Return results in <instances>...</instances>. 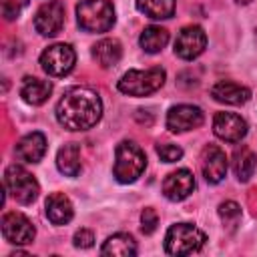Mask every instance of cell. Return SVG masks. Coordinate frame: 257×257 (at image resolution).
<instances>
[{
    "label": "cell",
    "mask_w": 257,
    "mask_h": 257,
    "mask_svg": "<svg viewBox=\"0 0 257 257\" xmlns=\"http://www.w3.org/2000/svg\"><path fill=\"white\" fill-rule=\"evenodd\" d=\"M102 116V100L88 86L68 88L56 104V120L66 131H88Z\"/></svg>",
    "instance_id": "cell-1"
},
{
    "label": "cell",
    "mask_w": 257,
    "mask_h": 257,
    "mask_svg": "<svg viewBox=\"0 0 257 257\" xmlns=\"http://www.w3.org/2000/svg\"><path fill=\"white\" fill-rule=\"evenodd\" d=\"M147 167L145 151L133 141H120L114 149V179L122 185L135 183Z\"/></svg>",
    "instance_id": "cell-2"
},
{
    "label": "cell",
    "mask_w": 257,
    "mask_h": 257,
    "mask_svg": "<svg viewBox=\"0 0 257 257\" xmlns=\"http://www.w3.org/2000/svg\"><path fill=\"white\" fill-rule=\"evenodd\" d=\"M76 20L86 32H108L114 24V8L108 0H80L76 6Z\"/></svg>",
    "instance_id": "cell-3"
},
{
    "label": "cell",
    "mask_w": 257,
    "mask_h": 257,
    "mask_svg": "<svg viewBox=\"0 0 257 257\" xmlns=\"http://www.w3.org/2000/svg\"><path fill=\"white\" fill-rule=\"evenodd\" d=\"M207 241L205 233L191 223L171 225L165 235V251L169 255H191L197 253Z\"/></svg>",
    "instance_id": "cell-4"
},
{
    "label": "cell",
    "mask_w": 257,
    "mask_h": 257,
    "mask_svg": "<svg viewBox=\"0 0 257 257\" xmlns=\"http://www.w3.org/2000/svg\"><path fill=\"white\" fill-rule=\"evenodd\" d=\"M165 70L163 68H149V70H128L118 80V90L128 96H147L159 90L165 84Z\"/></svg>",
    "instance_id": "cell-5"
},
{
    "label": "cell",
    "mask_w": 257,
    "mask_h": 257,
    "mask_svg": "<svg viewBox=\"0 0 257 257\" xmlns=\"http://www.w3.org/2000/svg\"><path fill=\"white\" fill-rule=\"evenodd\" d=\"M4 187H6V193L16 203H22V205H30L32 201H36L40 193L38 181L20 165H10L4 171Z\"/></svg>",
    "instance_id": "cell-6"
},
{
    "label": "cell",
    "mask_w": 257,
    "mask_h": 257,
    "mask_svg": "<svg viewBox=\"0 0 257 257\" xmlns=\"http://www.w3.org/2000/svg\"><path fill=\"white\" fill-rule=\"evenodd\" d=\"M74 62H76L74 48L70 44H64V42L52 44L40 54V66L48 76L68 74L74 68Z\"/></svg>",
    "instance_id": "cell-7"
},
{
    "label": "cell",
    "mask_w": 257,
    "mask_h": 257,
    "mask_svg": "<svg viewBox=\"0 0 257 257\" xmlns=\"http://www.w3.org/2000/svg\"><path fill=\"white\" fill-rule=\"evenodd\" d=\"M0 229H2V235L8 243L12 245H26V243H32L34 235H36V229L34 225L28 221V217H24L22 213H4L2 217V223H0Z\"/></svg>",
    "instance_id": "cell-8"
},
{
    "label": "cell",
    "mask_w": 257,
    "mask_h": 257,
    "mask_svg": "<svg viewBox=\"0 0 257 257\" xmlns=\"http://www.w3.org/2000/svg\"><path fill=\"white\" fill-rule=\"evenodd\" d=\"M64 26V6L58 0L44 2L34 16V28L42 36H56Z\"/></svg>",
    "instance_id": "cell-9"
},
{
    "label": "cell",
    "mask_w": 257,
    "mask_h": 257,
    "mask_svg": "<svg viewBox=\"0 0 257 257\" xmlns=\"http://www.w3.org/2000/svg\"><path fill=\"white\" fill-rule=\"evenodd\" d=\"M207 46V36L203 32L201 26H185L181 28V32L177 34V40H175V54L183 60H193L197 58Z\"/></svg>",
    "instance_id": "cell-10"
},
{
    "label": "cell",
    "mask_w": 257,
    "mask_h": 257,
    "mask_svg": "<svg viewBox=\"0 0 257 257\" xmlns=\"http://www.w3.org/2000/svg\"><path fill=\"white\" fill-rule=\"evenodd\" d=\"M203 120H205L203 110L193 104H177L171 106L167 112V128L171 133H187L199 128Z\"/></svg>",
    "instance_id": "cell-11"
},
{
    "label": "cell",
    "mask_w": 257,
    "mask_h": 257,
    "mask_svg": "<svg viewBox=\"0 0 257 257\" xmlns=\"http://www.w3.org/2000/svg\"><path fill=\"white\" fill-rule=\"evenodd\" d=\"M213 133L227 143H239L247 135V122L235 112H217L213 118Z\"/></svg>",
    "instance_id": "cell-12"
},
{
    "label": "cell",
    "mask_w": 257,
    "mask_h": 257,
    "mask_svg": "<svg viewBox=\"0 0 257 257\" xmlns=\"http://www.w3.org/2000/svg\"><path fill=\"white\" fill-rule=\"evenodd\" d=\"M195 189V177L189 169H177L163 181V195L169 201H183Z\"/></svg>",
    "instance_id": "cell-13"
},
{
    "label": "cell",
    "mask_w": 257,
    "mask_h": 257,
    "mask_svg": "<svg viewBox=\"0 0 257 257\" xmlns=\"http://www.w3.org/2000/svg\"><path fill=\"white\" fill-rule=\"evenodd\" d=\"M201 171H203V177H205L207 183H211V185L221 183L223 177L227 175V157H225V153L219 147L209 145L203 151V157H201Z\"/></svg>",
    "instance_id": "cell-14"
},
{
    "label": "cell",
    "mask_w": 257,
    "mask_h": 257,
    "mask_svg": "<svg viewBox=\"0 0 257 257\" xmlns=\"http://www.w3.org/2000/svg\"><path fill=\"white\" fill-rule=\"evenodd\" d=\"M46 153V139L42 133L34 131L24 135L16 145V157L24 163H38Z\"/></svg>",
    "instance_id": "cell-15"
},
{
    "label": "cell",
    "mask_w": 257,
    "mask_h": 257,
    "mask_svg": "<svg viewBox=\"0 0 257 257\" xmlns=\"http://www.w3.org/2000/svg\"><path fill=\"white\" fill-rule=\"evenodd\" d=\"M211 96L223 104H243L249 100L251 90L247 86H241V84L231 82V80H219L217 84H213Z\"/></svg>",
    "instance_id": "cell-16"
},
{
    "label": "cell",
    "mask_w": 257,
    "mask_h": 257,
    "mask_svg": "<svg viewBox=\"0 0 257 257\" xmlns=\"http://www.w3.org/2000/svg\"><path fill=\"white\" fill-rule=\"evenodd\" d=\"M50 92H52V84L48 80H42L36 76H26L22 80V86H20V96L24 98V102H28L32 106L46 102Z\"/></svg>",
    "instance_id": "cell-17"
},
{
    "label": "cell",
    "mask_w": 257,
    "mask_h": 257,
    "mask_svg": "<svg viewBox=\"0 0 257 257\" xmlns=\"http://www.w3.org/2000/svg\"><path fill=\"white\" fill-rule=\"evenodd\" d=\"M72 203L62 193H52L46 199V217L52 225H66L72 219Z\"/></svg>",
    "instance_id": "cell-18"
},
{
    "label": "cell",
    "mask_w": 257,
    "mask_h": 257,
    "mask_svg": "<svg viewBox=\"0 0 257 257\" xmlns=\"http://www.w3.org/2000/svg\"><path fill=\"white\" fill-rule=\"evenodd\" d=\"M122 56V48L120 42L116 38H102L92 46V58L102 66V68H110L114 66Z\"/></svg>",
    "instance_id": "cell-19"
},
{
    "label": "cell",
    "mask_w": 257,
    "mask_h": 257,
    "mask_svg": "<svg viewBox=\"0 0 257 257\" xmlns=\"http://www.w3.org/2000/svg\"><path fill=\"white\" fill-rule=\"evenodd\" d=\"M100 255H110V257H133L137 255V243L131 235L126 233H116L110 235L102 247H100Z\"/></svg>",
    "instance_id": "cell-20"
},
{
    "label": "cell",
    "mask_w": 257,
    "mask_h": 257,
    "mask_svg": "<svg viewBox=\"0 0 257 257\" xmlns=\"http://www.w3.org/2000/svg\"><path fill=\"white\" fill-rule=\"evenodd\" d=\"M56 167L66 177H76L80 173V147L76 143L64 145L56 155Z\"/></svg>",
    "instance_id": "cell-21"
},
{
    "label": "cell",
    "mask_w": 257,
    "mask_h": 257,
    "mask_svg": "<svg viewBox=\"0 0 257 257\" xmlns=\"http://www.w3.org/2000/svg\"><path fill=\"white\" fill-rule=\"evenodd\" d=\"M167 42H169V32L165 28H161V26H147L139 36L141 48L145 52H149V54L161 52L167 46Z\"/></svg>",
    "instance_id": "cell-22"
},
{
    "label": "cell",
    "mask_w": 257,
    "mask_h": 257,
    "mask_svg": "<svg viewBox=\"0 0 257 257\" xmlns=\"http://www.w3.org/2000/svg\"><path fill=\"white\" fill-rule=\"evenodd\" d=\"M137 8L153 20H167L175 14V0H137Z\"/></svg>",
    "instance_id": "cell-23"
},
{
    "label": "cell",
    "mask_w": 257,
    "mask_h": 257,
    "mask_svg": "<svg viewBox=\"0 0 257 257\" xmlns=\"http://www.w3.org/2000/svg\"><path fill=\"white\" fill-rule=\"evenodd\" d=\"M255 167H257V159L255 155L249 151V149H241L235 153V161H233V169H235V175L239 181H249L255 173Z\"/></svg>",
    "instance_id": "cell-24"
},
{
    "label": "cell",
    "mask_w": 257,
    "mask_h": 257,
    "mask_svg": "<svg viewBox=\"0 0 257 257\" xmlns=\"http://www.w3.org/2000/svg\"><path fill=\"white\" fill-rule=\"evenodd\" d=\"M219 217H221L225 223H229L231 227H235V223H237L239 217H241V207H239L235 201H225V203L219 205Z\"/></svg>",
    "instance_id": "cell-25"
},
{
    "label": "cell",
    "mask_w": 257,
    "mask_h": 257,
    "mask_svg": "<svg viewBox=\"0 0 257 257\" xmlns=\"http://www.w3.org/2000/svg\"><path fill=\"white\" fill-rule=\"evenodd\" d=\"M28 4V0H0V10L6 20H14L20 16L22 8Z\"/></svg>",
    "instance_id": "cell-26"
},
{
    "label": "cell",
    "mask_w": 257,
    "mask_h": 257,
    "mask_svg": "<svg viewBox=\"0 0 257 257\" xmlns=\"http://www.w3.org/2000/svg\"><path fill=\"white\" fill-rule=\"evenodd\" d=\"M157 153L165 163H175V161H179L183 157V149L177 147V145H159Z\"/></svg>",
    "instance_id": "cell-27"
},
{
    "label": "cell",
    "mask_w": 257,
    "mask_h": 257,
    "mask_svg": "<svg viewBox=\"0 0 257 257\" xmlns=\"http://www.w3.org/2000/svg\"><path fill=\"white\" fill-rule=\"evenodd\" d=\"M141 223H143V233H145V235H151V233L157 229V225H159V217H157L155 209L147 207V209L141 213Z\"/></svg>",
    "instance_id": "cell-28"
},
{
    "label": "cell",
    "mask_w": 257,
    "mask_h": 257,
    "mask_svg": "<svg viewBox=\"0 0 257 257\" xmlns=\"http://www.w3.org/2000/svg\"><path fill=\"white\" fill-rule=\"evenodd\" d=\"M74 247H78V249H88V247H92V243H94V233L90 231V229H78L76 233H74Z\"/></svg>",
    "instance_id": "cell-29"
},
{
    "label": "cell",
    "mask_w": 257,
    "mask_h": 257,
    "mask_svg": "<svg viewBox=\"0 0 257 257\" xmlns=\"http://www.w3.org/2000/svg\"><path fill=\"white\" fill-rule=\"evenodd\" d=\"M235 2H239V4H249L251 0H235Z\"/></svg>",
    "instance_id": "cell-30"
}]
</instances>
